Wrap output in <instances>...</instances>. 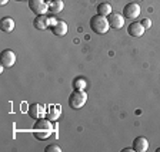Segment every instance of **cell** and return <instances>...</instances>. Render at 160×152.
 <instances>
[{
    "label": "cell",
    "mask_w": 160,
    "mask_h": 152,
    "mask_svg": "<svg viewBox=\"0 0 160 152\" xmlns=\"http://www.w3.org/2000/svg\"><path fill=\"white\" fill-rule=\"evenodd\" d=\"M54 132V127L52 124V121L47 118H39L36 119L33 127V134L37 139L43 141V139L50 138V135Z\"/></svg>",
    "instance_id": "obj_1"
},
{
    "label": "cell",
    "mask_w": 160,
    "mask_h": 152,
    "mask_svg": "<svg viewBox=\"0 0 160 152\" xmlns=\"http://www.w3.org/2000/svg\"><path fill=\"white\" fill-rule=\"evenodd\" d=\"M90 29L93 30V33L96 34H106L110 29V24L107 21V17L96 14L90 19Z\"/></svg>",
    "instance_id": "obj_2"
},
{
    "label": "cell",
    "mask_w": 160,
    "mask_h": 152,
    "mask_svg": "<svg viewBox=\"0 0 160 152\" xmlns=\"http://www.w3.org/2000/svg\"><path fill=\"white\" fill-rule=\"evenodd\" d=\"M87 103V94L84 90H73L69 95V105L73 109H80Z\"/></svg>",
    "instance_id": "obj_3"
},
{
    "label": "cell",
    "mask_w": 160,
    "mask_h": 152,
    "mask_svg": "<svg viewBox=\"0 0 160 152\" xmlns=\"http://www.w3.org/2000/svg\"><path fill=\"white\" fill-rule=\"evenodd\" d=\"M29 9L36 16L49 13V2L46 0H29Z\"/></svg>",
    "instance_id": "obj_4"
},
{
    "label": "cell",
    "mask_w": 160,
    "mask_h": 152,
    "mask_svg": "<svg viewBox=\"0 0 160 152\" xmlns=\"http://www.w3.org/2000/svg\"><path fill=\"white\" fill-rule=\"evenodd\" d=\"M14 63H16V53H14L13 50H3L2 54H0V64L3 68H10V67H13Z\"/></svg>",
    "instance_id": "obj_5"
},
{
    "label": "cell",
    "mask_w": 160,
    "mask_h": 152,
    "mask_svg": "<svg viewBox=\"0 0 160 152\" xmlns=\"http://www.w3.org/2000/svg\"><path fill=\"white\" fill-rule=\"evenodd\" d=\"M54 20L56 19L49 17L47 14H39V16L34 17L33 26H34V29H37V30H46V29H50V26H52V23H53Z\"/></svg>",
    "instance_id": "obj_6"
},
{
    "label": "cell",
    "mask_w": 160,
    "mask_h": 152,
    "mask_svg": "<svg viewBox=\"0 0 160 152\" xmlns=\"http://www.w3.org/2000/svg\"><path fill=\"white\" fill-rule=\"evenodd\" d=\"M50 30H52V33H53L54 36L63 37L67 34L69 27H67V23L64 20H54L53 23H52V26H50Z\"/></svg>",
    "instance_id": "obj_7"
},
{
    "label": "cell",
    "mask_w": 160,
    "mask_h": 152,
    "mask_svg": "<svg viewBox=\"0 0 160 152\" xmlns=\"http://www.w3.org/2000/svg\"><path fill=\"white\" fill-rule=\"evenodd\" d=\"M140 6L136 3V2H133V3H127L126 6L123 7V16L126 17V19H130V20H134L136 17H139L140 14Z\"/></svg>",
    "instance_id": "obj_8"
},
{
    "label": "cell",
    "mask_w": 160,
    "mask_h": 152,
    "mask_svg": "<svg viewBox=\"0 0 160 152\" xmlns=\"http://www.w3.org/2000/svg\"><path fill=\"white\" fill-rule=\"evenodd\" d=\"M107 21H109L110 27L114 30H119L124 26V16L119 13H110L107 16Z\"/></svg>",
    "instance_id": "obj_9"
},
{
    "label": "cell",
    "mask_w": 160,
    "mask_h": 152,
    "mask_svg": "<svg viewBox=\"0 0 160 152\" xmlns=\"http://www.w3.org/2000/svg\"><path fill=\"white\" fill-rule=\"evenodd\" d=\"M132 148L134 149V152H146L149 149V141L144 136H136Z\"/></svg>",
    "instance_id": "obj_10"
},
{
    "label": "cell",
    "mask_w": 160,
    "mask_h": 152,
    "mask_svg": "<svg viewBox=\"0 0 160 152\" xmlns=\"http://www.w3.org/2000/svg\"><path fill=\"white\" fill-rule=\"evenodd\" d=\"M144 33V27L142 26V23H130L127 26V34L132 37H142Z\"/></svg>",
    "instance_id": "obj_11"
},
{
    "label": "cell",
    "mask_w": 160,
    "mask_h": 152,
    "mask_svg": "<svg viewBox=\"0 0 160 152\" xmlns=\"http://www.w3.org/2000/svg\"><path fill=\"white\" fill-rule=\"evenodd\" d=\"M29 115L32 117L33 119H39V118H43L44 115V107L40 105V104H32L29 107Z\"/></svg>",
    "instance_id": "obj_12"
},
{
    "label": "cell",
    "mask_w": 160,
    "mask_h": 152,
    "mask_svg": "<svg viewBox=\"0 0 160 152\" xmlns=\"http://www.w3.org/2000/svg\"><path fill=\"white\" fill-rule=\"evenodd\" d=\"M0 30L3 33H12L14 30V20L12 17H3L0 21Z\"/></svg>",
    "instance_id": "obj_13"
},
{
    "label": "cell",
    "mask_w": 160,
    "mask_h": 152,
    "mask_svg": "<svg viewBox=\"0 0 160 152\" xmlns=\"http://www.w3.org/2000/svg\"><path fill=\"white\" fill-rule=\"evenodd\" d=\"M64 9L63 0H52L49 2V13L50 14H59Z\"/></svg>",
    "instance_id": "obj_14"
},
{
    "label": "cell",
    "mask_w": 160,
    "mask_h": 152,
    "mask_svg": "<svg viewBox=\"0 0 160 152\" xmlns=\"http://www.w3.org/2000/svg\"><path fill=\"white\" fill-rule=\"evenodd\" d=\"M96 12H97V14H100V16L107 17L110 13H112V12H113V10H112V4H110V3H106V2H103V3H100L99 6H97Z\"/></svg>",
    "instance_id": "obj_15"
},
{
    "label": "cell",
    "mask_w": 160,
    "mask_h": 152,
    "mask_svg": "<svg viewBox=\"0 0 160 152\" xmlns=\"http://www.w3.org/2000/svg\"><path fill=\"white\" fill-rule=\"evenodd\" d=\"M47 109H49V113L46 114L47 119H50V121H56L60 115V105H49Z\"/></svg>",
    "instance_id": "obj_16"
},
{
    "label": "cell",
    "mask_w": 160,
    "mask_h": 152,
    "mask_svg": "<svg viewBox=\"0 0 160 152\" xmlns=\"http://www.w3.org/2000/svg\"><path fill=\"white\" fill-rule=\"evenodd\" d=\"M86 85H87L86 78H83V77H76V78L73 80V83H72L73 90H84Z\"/></svg>",
    "instance_id": "obj_17"
},
{
    "label": "cell",
    "mask_w": 160,
    "mask_h": 152,
    "mask_svg": "<svg viewBox=\"0 0 160 152\" xmlns=\"http://www.w3.org/2000/svg\"><path fill=\"white\" fill-rule=\"evenodd\" d=\"M44 152H62V148L59 145H56V144H50L49 146L44 148Z\"/></svg>",
    "instance_id": "obj_18"
},
{
    "label": "cell",
    "mask_w": 160,
    "mask_h": 152,
    "mask_svg": "<svg viewBox=\"0 0 160 152\" xmlns=\"http://www.w3.org/2000/svg\"><path fill=\"white\" fill-rule=\"evenodd\" d=\"M140 23H142V26L144 27V30H146V29H150V27H152V21H150L149 19H143L142 21H140Z\"/></svg>",
    "instance_id": "obj_19"
},
{
    "label": "cell",
    "mask_w": 160,
    "mask_h": 152,
    "mask_svg": "<svg viewBox=\"0 0 160 152\" xmlns=\"http://www.w3.org/2000/svg\"><path fill=\"white\" fill-rule=\"evenodd\" d=\"M122 152H134V149H133V148H132V149H129V148H127V149H123V151H122Z\"/></svg>",
    "instance_id": "obj_20"
},
{
    "label": "cell",
    "mask_w": 160,
    "mask_h": 152,
    "mask_svg": "<svg viewBox=\"0 0 160 152\" xmlns=\"http://www.w3.org/2000/svg\"><path fill=\"white\" fill-rule=\"evenodd\" d=\"M7 2H9V0H0V4H2V6H4Z\"/></svg>",
    "instance_id": "obj_21"
},
{
    "label": "cell",
    "mask_w": 160,
    "mask_h": 152,
    "mask_svg": "<svg viewBox=\"0 0 160 152\" xmlns=\"http://www.w3.org/2000/svg\"><path fill=\"white\" fill-rule=\"evenodd\" d=\"M156 152H160V148H157V149H156Z\"/></svg>",
    "instance_id": "obj_22"
},
{
    "label": "cell",
    "mask_w": 160,
    "mask_h": 152,
    "mask_svg": "<svg viewBox=\"0 0 160 152\" xmlns=\"http://www.w3.org/2000/svg\"><path fill=\"white\" fill-rule=\"evenodd\" d=\"M134 2H136V3H137V2H142V0H134Z\"/></svg>",
    "instance_id": "obj_23"
},
{
    "label": "cell",
    "mask_w": 160,
    "mask_h": 152,
    "mask_svg": "<svg viewBox=\"0 0 160 152\" xmlns=\"http://www.w3.org/2000/svg\"><path fill=\"white\" fill-rule=\"evenodd\" d=\"M16 2H23V0H16Z\"/></svg>",
    "instance_id": "obj_24"
}]
</instances>
